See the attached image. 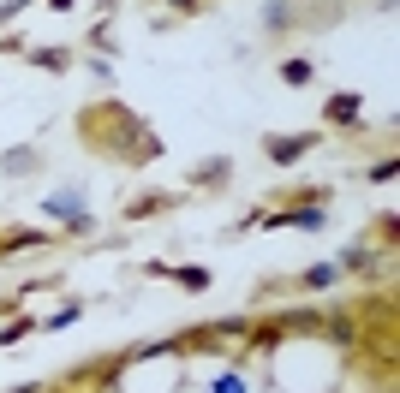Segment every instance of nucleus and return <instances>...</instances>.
I'll use <instances>...</instances> for the list:
<instances>
[{
  "mask_svg": "<svg viewBox=\"0 0 400 393\" xmlns=\"http://www.w3.org/2000/svg\"><path fill=\"white\" fill-rule=\"evenodd\" d=\"M305 149H311V138H275V143H269V155H275V161H299Z\"/></svg>",
  "mask_w": 400,
  "mask_h": 393,
  "instance_id": "obj_1",
  "label": "nucleus"
},
{
  "mask_svg": "<svg viewBox=\"0 0 400 393\" xmlns=\"http://www.w3.org/2000/svg\"><path fill=\"white\" fill-rule=\"evenodd\" d=\"M48 209H54V215H66V220H84V203H78L72 191H66V197H54Z\"/></svg>",
  "mask_w": 400,
  "mask_h": 393,
  "instance_id": "obj_2",
  "label": "nucleus"
},
{
  "mask_svg": "<svg viewBox=\"0 0 400 393\" xmlns=\"http://www.w3.org/2000/svg\"><path fill=\"white\" fill-rule=\"evenodd\" d=\"M329 113H335V119H359V96H335V101H329Z\"/></svg>",
  "mask_w": 400,
  "mask_h": 393,
  "instance_id": "obj_3",
  "label": "nucleus"
},
{
  "mask_svg": "<svg viewBox=\"0 0 400 393\" xmlns=\"http://www.w3.org/2000/svg\"><path fill=\"white\" fill-rule=\"evenodd\" d=\"M275 220H293V227H323V209H299V215H275Z\"/></svg>",
  "mask_w": 400,
  "mask_h": 393,
  "instance_id": "obj_4",
  "label": "nucleus"
},
{
  "mask_svg": "<svg viewBox=\"0 0 400 393\" xmlns=\"http://www.w3.org/2000/svg\"><path fill=\"white\" fill-rule=\"evenodd\" d=\"M329 280H335V262H316L311 275H305V286H329Z\"/></svg>",
  "mask_w": 400,
  "mask_h": 393,
  "instance_id": "obj_5",
  "label": "nucleus"
},
{
  "mask_svg": "<svg viewBox=\"0 0 400 393\" xmlns=\"http://www.w3.org/2000/svg\"><path fill=\"white\" fill-rule=\"evenodd\" d=\"M215 393H245V382H239V375H227V382L215 387Z\"/></svg>",
  "mask_w": 400,
  "mask_h": 393,
  "instance_id": "obj_6",
  "label": "nucleus"
}]
</instances>
